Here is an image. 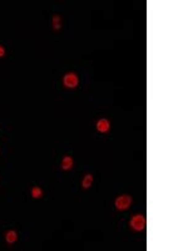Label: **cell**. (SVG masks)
Wrapping results in <instances>:
<instances>
[{"label":"cell","instance_id":"obj_1","mask_svg":"<svg viewBox=\"0 0 188 251\" xmlns=\"http://www.w3.org/2000/svg\"><path fill=\"white\" fill-rule=\"evenodd\" d=\"M129 225L134 231H142L145 227V217L143 215H134V216L132 217Z\"/></svg>","mask_w":188,"mask_h":251},{"label":"cell","instance_id":"obj_2","mask_svg":"<svg viewBox=\"0 0 188 251\" xmlns=\"http://www.w3.org/2000/svg\"><path fill=\"white\" fill-rule=\"evenodd\" d=\"M130 204H132V197L128 195H122L116 200V208L119 211H123V210H127L130 206Z\"/></svg>","mask_w":188,"mask_h":251},{"label":"cell","instance_id":"obj_3","mask_svg":"<svg viewBox=\"0 0 188 251\" xmlns=\"http://www.w3.org/2000/svg\"><path fill=\"white\" fill-rule=\"evenodd\" d=\"M63 83H64V85L67 88H75V87L78 85V83H79V78H78V76L75 74V73L70 72V73H67L64 76Z\"/></svg>","mask_w":188,"mask_h":251},{"label":"cell","instance_id":"obj_4","mask_svg":"<svg viewBox=\"0 0 188 251\" xmlns=\"http://www.w3.org/2000/svg\"><path fill=\"white\" fill-rule=\"evenodd\" d=\"M109 128H110V123H109L108 119L102 118V119H99V121L97 122V130H98L100 133H105V132H108Z\"/></svg>","mask_w":188,"mask_h":251},{"label":"cell","instance_id":"obj_5","mask_svg":"<svg viewBox=\"0 0 188 251\" xmlns=\"http://www.w3.org/2000/svg\"><path fill=\"white\" fill-rule=\"evenodd\" d=\"M73 167V158L70 156H65L63 159H62V168L68 171Z\"/></svg>","mask_w":188,"mask_h":251},{"label":"cell","instance_id":"obj_6","mask_svg":"<svg viewBox=\"0 0 188 251\" xmlns=\"http://www.w3.org/2000/svg\"><path fill=\"white\" fill-rule=\"evenodd\" d=\"M16 239H18V235H16V232H15L14 230H9V231L6 232V234H5V240H6L8 244H13V242H15Z\"/></svg>","mask_w":188,"mask_h":251},{"label":"cell","instance_id":"obj_7","mask_svg":"<svg viewBox=\"0 0 188 251\" xmlns=\"http://www.w3.org/2000/svg\"><path fill=\"white\" fill-rule=\"evenodd\" d=\"M51 22H53V28H54V30H59L60 29V24H62V18H60V15H58V14H55V15H53V18H51Z\"/></svg>","mask_w":188,"mask_h":251},{"label":"cell","instance_id":"obj_8","mask_svg":"<svg viewBox=\"0 0 188 251\" xmlns=\"http://www.w3.org/2000/svg\"><path fill=\"white\" fill-rule=\"evenodd\" d=\"M92 183H93V176L90 173H87L84 176V178H83L82 186H83V188H89L92 186Z\"/></svg>","mask_w":188,"mask_h":251},{"label":"cell","instance_id":"obj_9","mask_svg":"<svg viewBox=\"0 0 188 251\" xmlns=\"http://www.w3.org/2000/svg\"><path fill=\"white\" fill-rule=\"evenodd\" d=\"M31 196L34 197V199H40V197L43 196V191L40 187H33L31 188Z\"/></svg>","mask_w":188,"mask_h":251},{"label":"cell","instance_id":"obj_10","mask_svg":"<svg viewBox=\"0 0 188 251\" xmlns=\"http://www.w3.org/2000/svg\"><path fill=\"white\" fill-rule=\"evenodd\" d=\"M5 56V48L3 45H0V58H3Z\"/></svg>","mask_w":188,"mask_h":251}]
</instances>
